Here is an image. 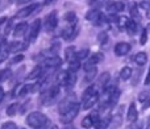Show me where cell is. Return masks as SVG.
<instances>
[{
  "mask_svg": "<svg viewBox=\"0 0 150 129\" xmlns=\"http://www.w3.org/2000/svg\"><path fill=\"white\" fill-rule=\"evenodd\" d=\"M138 8H140V7H137V4H136V3H132V4H130V8H129L130 18H133V20H136V21L140 18V12H138Z\"/></svg>",
  "mask_w": 150,
  "mask_h": 129,
  "instance_id": "cell-24",
  "label": "cell"
},
{
  "mask_svg": "<svg viewBox=\"0 0 150 129\" xmlns=\"http://www.w3.org/2000/svg\"><path fill=\"white\" fill-rule=\"evenodd\" d=\"M130 49H132L130 44H128V42H119L115 46V54L117 57H124V55H127L130 52Z\"/></svg>",
  "mask_w": 150,
  "mask_h": 129,
  "instance_id": "cell-10",
  "label": "cell"
},
{
  "mask_svg": "<svg viewBox=\"0 0 150 129\" xmlns=\"http://www.w3.org/2000/svg\"><path fill=\"white\" fill-rule=\"evenodd\" d=\"M4 44H5V38L3 36H0V52H1V47H3Z\"/></svg>",
  "mask_w": 150,
  "mask_h": 129,
  "instance_id": "cell-47",
  "label": "cell"
},
{
  "mask_svg": "<svg viewBox=\"0 0 150 129\" xmlns=\"http://www.w3.org/2000/svg\"><path fill=\"white\" fill-rule=\"evenodd\" d=\"M150 98V94H149V91H142V92L138 95V100L141 101V103H145L146 100Z\"/></svg>",
  "mask_w": 150,
  "mask_h": 129,
  "instance_id": "cell-37",
  "label": "cell"
},
{
  "mask_svg": "<svg viewBox=\"0 0 150 129\" xmlns=\"http://www.w3.org/2000/svg\"><path fill=\"white\" fill-rule=\"evenodd\" d=\"M96 67H93V69H91V70H88V71H86V77H84V82L86 83H91L93 79H95V77H96Z\"/></svg>",
  "mask_w": 150,
  "mask_h": 129,
  "instance_id": "cell-27",
  "label": "cell"
},
{
  "mask_svg": "<svg viewBox=\"0 0 150 129\" xmlns=\"http://www.w3.org/2000/svg\"><path fill=\"white\" fill-rule=\"evenodd\" d=\"M75 80H76V75H75V72L69 71V77H67V80H66L65 87L67 88V90H71V88L74 87V84H75Z\"/></svg>",
  "mask_w": 150,
  "mask_h": 129,
  "instance_id": "cell-25",
  "label": "cell"
},
{
  "mask_svg": "<svg viewBox=\"0 0 150 129\" xmlns=\"http://www.w3.org/2000/svg\"><path fill=\"white\" fill-rule=\"evenodd\" d=\"M55 1H57V0H45L44 4H45V5H52V4H54Z\"/></svg>",
  "mask_w": 150,
  "mask_h": 129,
  "instance_id": "cell-46",
  "label": "cell"
},
{
  "mask_svg": "<svg viewBox=\"0 0 150 129\" xmlns=\"http://www.w3.org/2000/svg\"><path fill=\"white\" fill-rule=\"evenodd\" d=\"M138 23L136 20H133V18H128L127 21V25H125V30L128 32V34H130V36H133V34H136L138 32Z\"/></svg>",
  "mask_w": 150,
  "mask_h": 129,
  "instance_id": "cell-15",
  "label": "cell"
},
{
  "mask_svg": "<svg viewBox=\"0 0 150 129\" xmlns=\"http://www.w3.org/2000/svg\"><path fill=\"white\" fill-rule=\"evenodd\" d=\"M146 41H148V30H146V28H144V29H142V33H141L140 44H141V45H145Z\"/></svg>",
  "mask_w": 150,
  "mask_h": 129,
  "instance_id": "cell-39",
  "label": "cell"
},
{
  "mask_svg": "<svg viewBox=\"0 0 150 129\" xmlns=\"http://www.w3.org/2000/svg\"><path fill=\"white\" fill-rule=\"evenodd\" d=\"M25 58H24V55L23 54H17V55H15V57L12 58V60L9 61V64H16V63H20L21 61H24Z\"/></svg>",
  "mask_w": 150,
  "mask_h": 129,
  "instance_id": "cell-38",
  "label": "cell"
},
{
  "mask_svg": "<svg viewBox=\"0 0 150 129\" xmlns=\"http://www.w3.org/2000/svg\"><path fill=\"white\" fill-rule=\"evenodd\" d=\"M146 129H150V116L148 119V123H146Z\"/></svg>",
  "mask_w": 150,
  "mask_h": 129,
  "instance_id": "cell-49",
  "label": "cell"
},
{
  "mask_svg": "<svg viewBox=\"0 0 150 129\" xmlns=\"http://www.w3.org/2000/svg\"><path fill=\"white\" fill-rule=\"evenodd\" d=\"M145 84H146V86H148V84H150V67H149V72H148V75H146Z\"/></svg>",
  "mask_w": 150,
  "mask_h": 129,
  "instance_id": "cell-45",
  "label": "cell"
},
{
  "mask_svg": "<svg viewBox=\"0 0 150 129\" xmlns=\"http://www.w3.org/2000/svg\"><path fill=\"white\" fill-rule=\"evenodd\" d=\"M98 94H99V86H98V84H92V86H90V87H87V88H86V91L83 92L82 101L87 100V99L92 98V96L98 95Z\"/></svg>",
  "mask_w": 150,
  "mask_h": 129,
  "instance_id": "cell-14",
  "label": "cell"
},
{
  "mask_svg": "<svg viewBox=\"0 0 150 129\" xmlns=\"http://www.w3.org/2000/svg\"><path fill=\"white\" fill-rule=\"evenodd\" d=\"M18 108H20V104H18V103L11 104V106L7 108V115H8V116H15V115L18 112Z\"/></svg>",
  "mask_w": 150,
  "mask_h": 129,
  "instance_id": "cell-30",
  "label": "cell"
},
{
  "mask_svg": "<svg viewBox=\"0 0 150 129\" xmlns=\"http://www.w3.org/2000/svg\"><path fill=\"white\" fill-rule=\"evenodd\" d=\"M88 54H90V49H82L79 52H76V60L79 62H82L83 60H87Z\"/></svg>",
  "mask_w": 150,
  "mask_h": 129,
  "instance_id": "cell-31",
  "label": "cell"
},
{
  "mask_svg": "<svg viewBox=\"0 0 150 129\" xmlns=\"http://www.w3.org/2000/svg\"><path fill=\"white\" fill-rule=\"evenodd\" d=\"M99 101V94L98 95H95V96H92V98H90V99H87V100H84L83 101V109H90V108H92L93 106H95L96 103Z\"/></svg>",
  "mask_w": 150,
  "mask_h": 129,
  "instance_id": "cell-21",
  "label": "cell"
},
{
  "mask_svg": "<svg viewBox=\"0 0 150 129\" xmlns=\"http://www.w3.org/2000/svg\"><path fill=\"white\" fill-rule=\"evenodd\" d=\"M148 108H150V98L145 101V103H142V109H148Z\"/></svg>",
  "mask_w": 150,
  "mask_h": 129,
  "instance_id": "cell-43",
  "label": "cell"
},
{
  "mask_svg": "<svg viewBox=\"0 0 150 129\" xmlns=\"http://www.w3.org/2000/svg\"><path fill=\"white\" fill-rule=\"evenodd\" d=\"M41 74H42V66H40L38 64V66H36L30 72H29L28 77H26V79L28 80H34V79H37V78L41 77Z\"/></svg>",
  "mask_w": 150,
  "mask_h": 129,
  "instance_id": "cell-20",
  "label": "cell"
},
{
  "mask_svg": "<svg viewBox=\"0 0 150 129\" xmlns=\"http://www.w3.org/2000/svg\"><path fill=\"white\" fill-rule=\"evenodd\" d=\"M98 41L100 45L107 44V41H108V34H107V32H101V33L98 34Z\"/></svg>",
  "mask_w": 150,
  "mask_h": 129,
  "instance_id": "cell-36",
  "label": "cell"
},
{
  "mask_svg": "<svg viewBox=\"0 0 150 129\" xmlns=\"http://www.w3.org/2000/svg\"><path fill=\"white\" fill-rule=\"evenodd\" d=\"M133 60H134L136 64H138V66H144V64L146 63V61H148V55H146V53L140 52V53H137V54L134 55Z\"/></svg>",
  "mask_w": 150,
  "mask_h": 129,
  "instance_id": "cell-22",
  "label": "cell"
},
{
  "mask_svg": "<svg viewBox=\"0 0 150 129\" xmlns=\"http://www.w3.org/2000/svg\"><path fill=\"white\" fill-rule=\"evenodd\" d=\"M1 129H17V125L13 121H7L1 125Z\"/></svg>",
  "mask_w": 150,
  "mask_h": 129,
  "instance_id": "cell-40",
  "label": "cell"
},
{
  "mask_svg": "<svg viewBox=\"0 0 150 129\" xmlns=\"http://www.w3.org/2000/svg\"><path fill=\"white\" fill-rule=\"evenodd\" d=\"M16 1H18V0H9V3H16Z\"/></svg>",
  "mask_w": 150,
  "mask_h": 129,
  "instance_id": "cell-51",
  "label": "cell"
},
{
  "mask_svg": "<svg viewBox=\"0 0 150 129\" xmlns=\"http://www.w3.org/2000/svg\"><path fill=\"white\" fill-rule=\"evenodd\" d=\"M109 82H111V74L109 72H103V74L99 77V80H98V86L99 87H101L104 90V88L107 87V86L109 84Z\"/></svg>",
  "mask_w": 150,
  "mask_h": 129,
  "instance_id": "cell-16",
  "label": "cell"
},
{
  "mask_svg": "<svg viewBox=\"0 0 150 129\" xmlns=\"http://www.w3.org/2000/svg\"><path fill=\"white\" fill-rule=\"evenodd\" d=\"M29 1H30V0H18V4H25V3H29Z\"/></svg>",
  "mask_w": 150,
  "mask_h": 129,
  "instance_id": "cell-48",
  "label": "cell"
},
{
  "mask_svg": "<svg viewBox=\"0 0 150 129\" xmlns=\"http://www.w3.org/2000/svg\"><path fill=\"white\" fill-rule=\"evenodd\" d=\"M79 109H80V106H79V103H76L73 108L69 109L66 113L61 115V123H62V124H70V123H73L74 119L78 116V113H79Z\"/></svg>",
  "mask_w": 150,
  "mask_h": 129,
  "instance_id": "cell-4",
  "label": "cell"
},
{
  "mask_svg": "<svg viewBox=\"0 0 150 129\" xmlns=\"http://www.w3.org/2000/svg\"><path fill=\"white\" fill-rule=\"evenodd\" d=\"M62 64V60H61L58 55H54V57H49L45 60L44 66L47 67V69H55V67H59Z\"/></svg>",
  "mask_w": 150,
  "mask_h": 129,
  "instance_id": "cell-12",
  "label": "cell"
},
{
  "mask_svg": "<svg viewBox=\"0 0 150 129\" xmlns=\"http://www.w3.org/2000/svg\"><path fill=\"white\" fill-rule=\"evenodd\" d=\"M28 47V42H20V41H15V42H9L7 45V53H18L26 50Z\"/></svg>",
  "mask_w": 150,
  "mask_h": 129,
  "instance_id": "cell-7",
  "label": "cell"
},
{
  "mask_svg": "<svg viewBox=\"0 0 150 129\" xmlns=\"http://www.w3.org/2000/svg\"><path fill=\"white\" fill-rule=\"evenodd\" d=\"M63 18H65L67 23H70L71 25H74V24L76 23V15H75V12H73V11H70V12H66L65 16H63Z\"/></svg>",
  "mask_w": 150,
  "mask_h": 129,
  "instance_id": "cell-29",
  "label": "cell"
},
{
  "mask_svg": "<svg viewBox=\"0 0 150 129\" xmlns=\"http://www.w3.org/2000/svg\"><path fill=\"white\" fill-rule=\"evenodd\" d=\"M109 0H91L90 1V5L92 8H95V9H99L100 7H103V5H107V3H108Z\"/></svg>",
  "mask_w": 150,
  "mask_h": 129,
  "instance_id": "cell-32",
  "label": "cell"
},
{
  "mask_svg": "<svg viewBox=\"0 0 150 129\" xmlns=\"http://www.w3.org/2000/svg\"><path fill=\"white\" fill-rule=\"evenodd\" d=\"M26 29H28V24L26 23H20L17 24V25L15 26V29H13V36L16 37V38H18V37L24 36V33L26 32Z\"/></svg>",
  "mask_w": 150,
  "mask_h": 129,
  "instance_id": "cell-17",
  "label": "cell"
},
{
  "mask_svg": "<svg viewBox=\"0 0 150 129\" xmlns=\"http://www.w3.org/2000/svg\"><path fill=\"white\" fill-rule=\"evenodd\" d=\"M47 121H49V119L41 112H30L26 116V124L33 129L44 128L47 124Z\"/></svg>",
  "mask_w": 150,
  "mask_h": 129,
  "instance_id": "cell-1",
  "label": "cell"
},
{
  "mask_svg": "<svg viewBox=\"0 0 150 129\" xmlns=\"http://www.w3.org/2000/svg\"><path fill=\"white\" fill-rule=\"evenodd\" d=\"M12 25H13V18H9V20L7 21V25H5L4 34H9V32L12 30Z\"/></svg>",
  "mask_w": 150,
  "mask_h": 129,
  "instance_id": "cell-41",
  "label": "cell"
},
{
  "mask_svg": "<svg viewBox=\"0 0 150 129\" xmlns=\"http://www.w3.org/2000/svg\"><path fill=\"white\" fill-rule=\"evenodd\" d=\"M105 8L109 13L116 15V13L122 12V11L125 9V5H124V3H121V1H108L105 5Z\"/></svg>",
  "mask_w": 150,
  "mask_h": 129,
  "instance_id": "cell-9",
  "label": "cell"
},
{
  "mask_svg": "<svg viewBox=\"0 0 150 129\" xmlns=\"http://www.w3.org/2000/svg\"><path fill=\"white\" fill-rule=\"evenodd\" d=\"M65 60L67 61L69 63L73 62V61H76V50H75L74 46L66 47V50H65Z\"/></svg>",
  "mask_w": 150,
  "mask_h": 129,
  "instance_id": "cell-18",
  "label": "cell"
},
{
  "mask_svg": "<svg viewBox=\"0 0 150 129\" xmlns=\"http://www.w3.org/2000/svg\"><path fill=\"white\" fill-rule=\"evenodd\" d=\"M78 32H79L78 26L70 25V26H67V28H66L65 30L62 32V36H63V38H65L66 41H71V40H74L75 37H76Z\"/></svg>",
  "mask_w": 150,
  "mask_h": 129,
  "instance_id": "cell-11",
  "label": "cell"
},
{
  "mask_svg": "<svg viewBox=\"0 0 150 129\" xmlns=\"http://www.w3.org/2000/svg\"><path fill=\"white\" fill-rule=\"evenodd\" d=\"M58 25V17H57V11H53L49 15L46 16V20H45V30L52 32L57 28Z\"/></svg>",
  "mask_w": 150,
  "mask_h": 129,
  "instance_id": "cell-6",
  "label": "cell"
},
{
  "mask_svg": "<svg viewBox=\"0 0 150 129\" xmlns=\"http://www.w3.org/2000/svg\"><path fill=\"white\" fill-rule=\"evenodd\" d=\"M4 95H5V92H4V88H3V87H0V101H3V99H4Z\"/></svg>",
  "mask_w": 150,
  "mask_h": 129,
  "instance_id": "cell-44",
  "label": "cell"
},
{
  "mask_svg": "<svg viewBox=\"0 0 150 129\" xmlns=\"http://www.w3.org/2000/svg\"><path fill=\"white\" fill-rule=\"evenodd\" d=\"M67 77H69V70H62V71H59L57 75V84L65 86L66 80H67Z\"/></svg>",
  "mask_w": 150,
  "mask_h": 129,
  "instance_id": "cell-23",
  "label": "cell"
},
{
  "mask_svg": "<svg viewBox=\"0 0 150 129\" xmlns=\"http://www.w3.org/2000/svg\"><path fill=\"white\" fill-rule=\"evenodd\" d=\"M50 129H59L57 127V125H52V127H50Z\"/></svg>",
  "mask_w": 150,
  "mask_h": 129,
  "instance_id": "cell-50",
  "label": "cell"
},
{
  "mask_svg": "<svg viewBox=\"0 0 150 129\" xmlns=\"http://www.w3.org/2000/svg\"><path fill=\"white\" fill-rule=\"evenodd\" d=\"M140 8L149 12V11H150V0H142V1L140 3Z\"/></svg>",
  "mask_w": 150,
  "mask_h": 129,
  "instance_id": "cell-42",
  "label": "cell"
},
{
  "mask_svg": "<svg viewBox=\"0 0 150 129\" xmlns=\"http://www.w3.org/2000/svg\"><path fill=\"white\" fill-rule=\"evenodd\" d=\"M38 7H40L38 4H29V5H26V7L21 8V9L18 11V12L15 15V17H16V18H24V17H28V16H29V15H32V13H33L34 11H36Z\"/></svg>",
  "mask_w": 150,
  "mask_h": 129,
  "instance_id": "cell-8",
  "label": "cell"
},
{
  "mask_svg": "<svg viewBox=\"0 0 150 129\" xmlns=\"http://www.w3.org/2000/svg\"><path fill=\"white\" fill-rule=\"evenodd\" d=\"M79 69H80V62L78 60L69 63V71L70 72H76Z\"/></svg>",
  "mask_w": 150,
  "mask_h": 129,
  "instance_id": "cell-34",
  "label": "cell"
},
{
  "mask_svg": "<svg viewBox=\"0 0 150 129\" xmlns=\"http://www.w3.org/2000/svg\"><path fill=\"white\" fill-rule=\"evenodd\" d=\"M130 77H132V69L128 67V66L122 67L121 71H120V79L121 80H128Z\"/></svg>",
  "mask_w": 150,
  "mask_h": 129,
  "instance_id": "cell-26",
  "label": "cell"
},
{
  "mask_svg": "<svg viewBox=\"0 0 150 129\" xmlns=\"http://www.w3.org/2000/svg\"><path fill=\"white\" fill-rule=\"evenodd\" d=\"M29 92H34V84H25L21 87L20 92H18V96H25L26 94Z\"/></svg>",
  "mask_w": 150,
  "mask_h": 129,
  "instance_id": "cell-28",
  "label": "cell"
},
{
  "mask_svg": "<svg viewBox=\"0 0 150 129\" xmlns=\"http://www.w3.org/2000/svg\"><path fill=\"white\" fill-rule=\"evenodd\" d=\"M82 127L84 129H90V128L93 127V121H92V119H91L90 115H88V116H86L84 119L82 120Z\"/></svg>",
  "mask_w": 150,
  "mask_h": 129,
  "instance_id": "cell-33",
  "label": "cell"
},
{
  "mask_svg": "<svg viewBox=\"0 0 150 129\" xmlns=\"http://www.w3.org/2000/svg\"><path fill=\"white\" fill-rule=\"evenodd\" d=\"M40 32H41V20L40 18H37V20L33 21V24H32L30 29H29V33L26 34V42H34L36 41V38L38 37Z\"/></svg>",
  "mask_w": 150,
  "mask_h": 129,
  "instance_id": "cell-3",
  "label": "cell"
},
{
  "mask_svg": "<svg viewBox=\"0 0 150 129\" xmlns=\"http://www.w3.org/2000/svg\"><path fill=\"white\" fill-rule=\"evenodd\" d=\"M101 16V12L100 9H95V8H92V9H90L87 13H86V20L88 21H98V18Z\"/></svg>",
  "mask_w": 150,
  "mask_h": 129,
  "instance_id": "cell-19",
  "label": "cell"
},
{
  "mask_svg": "<svg viewBox=\"0 0 150 129\" xmlns=\"http://www.w3.org/2000/svg\"><path fill=\"white\" fill-rule=\"evenodd\" d=\"M103 60H104V54H103V53H101V52L95 53V54H92L90 58H88L87 62L83 64V69H84V71H88V70L96 67V64L100 63Z\"/></svg>",
  "mask_w": 150,
  "mask_h": 129,
  "instance_id": "cell-5",
  "label": "cell"
},
{
  "mask_svg": "<svg viewBox=\"0 0 150 129\" xmlns=\"http://www.w3.org/2000/svg\"><path fill=\"white\" fill-rule=\"evenodd\" d=\"M138 119V112H137V108H136V104L132 103L128 108V113H127V120L130 123V124H134Z\"/></svg>",
  "mask_w": 150,
  "mask_h": 129,
  "instance_id": "cell-13",
  "label": "cell"
},
{
  "mask_svg": "<svg viewBox=\"0 0 150 129\" xmlns=\"http://www.w3.org/2000/svg\"><path fill=\"white\" fill-rule=\"evenodd\" d=\"M76 103L78 101H76V96H75V94L69 92L67 95L59 101V104H58V112H59L61 115L66 113V112H67L69 109L73 108Z\"/></svg>",
  "mask_w": 150,
  "mask_h": 129,
  "instance_id": "cell-2",
  "label": "cell"
},
{
  "mask_svg": "<svg viewBox=\"0 0 150 129\" xmlns=\"http://www.w3.org/2000/svg\"><path fill=\"white\" fill-rule=\"evenodd\" d=\"M9 77H11V70H9V69H3V70H0V83L4 82V80H7Z\"/></svg>",
  "mask_w": 150,
  "mask_h": 129,
  "instance_id": "cell-35",
  "label": "cell"
}]
</instances>
